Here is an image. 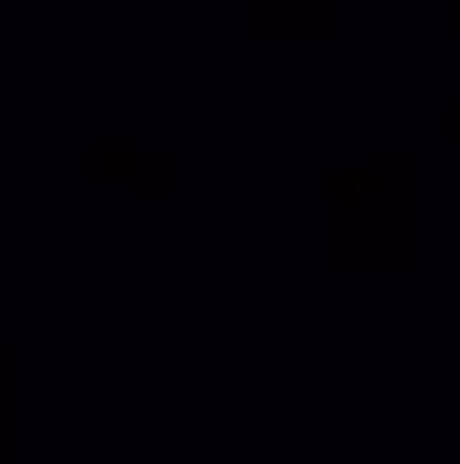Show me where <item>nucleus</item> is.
Segmentation results:
<instances>
[]
</instances>
